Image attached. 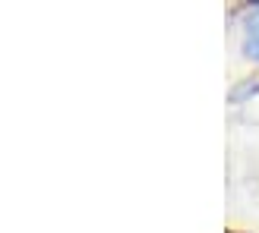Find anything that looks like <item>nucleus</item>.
Here are the masks:
<instances>
[{
    "label": "nucleus",
    "instance_id": "nucleus-1",
    "mask_svg": "<svg viewBox=\"0 0 259 233\" xmlns=\"http://www.w3.org/2000/svg\"><path fill=\"white\" fill-rule=\"evenodd\" d=\"M243 47H247V54L259 60V7L250 10L247 16V32H243Z\"/></svg>",
    "mask_w": 259,
    "mask_h": 233
}]
</instances>
